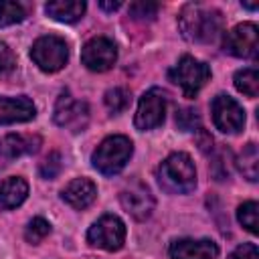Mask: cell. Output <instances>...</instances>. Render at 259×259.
Here are the masks:
<instances>
[{"label": "cell", "instance_id": "cell-11", "mask_svg": "<svg viewBox=\"0 0 259 259\" xmlns=\"http://www.w3.org/2000/svg\"><path fill=\"white\" fill-rule=\"evenodd\" d=\"M257 26L253 22H243L233 26L223 40V47L227 53H231L233 57L239 59H253L257 55L259 49V40H257Z\"/></svg>", "mask_w": 259, "mask_h": 259}, {"label": "cell", "instance_id": "cell-17", "mask_svg": "<svg viewBox=\"0 0 259 259\" xmlns=\"http://www.w3.org/2000/svg\"><path fill=\"white\" fill-rule=\"evenodd\" d=\"M28 196V184L20 176H10L0 182V208H16Z\"/></svg>", "mask_w": 259, "mask_h": 259}, {"label": "cell", "instance_id": "cell-31", "mask_svg": "<svg viewBox=\"0 0 259 259\" xmlns=\"http://www.w3.org/2000/svg\"><path fill=\"white\" fill-rule=\"evenodd\" d=\"M99 6L103 10H117L121 6V2H99Z\"/></svg>", "mask_w": 259, "mask_h": 259}, {"label": "cell", "instance_id": "cell-5", "mask_svg": "<svg viewBox=\"0 0 259 259\" xmlns=\"http://www.w3.org/2000/svg\"><path fill=\"white\" fill-rule=\"evenodd\" d=\"M30 59L34 61V65L40 71L55 73L65 67V63L69 59V47H67L65 38H61L57 34H45L34 40V45L30 49Z\"/></svg>", "mask_w": 259, "mask_h": 259}, {"label": "cell", "instance_id": "cell-18", "mask_svg": "<svg viewBox=\"0 0 259 259\" xmlns=\"http://www.w3.org/2000/svg\"><path fill=\"white\" fill-rule=\"evenodd\" d=\"M85 2L81 0H53L45 6L47 14L59 22H77L85 12Z\"/></svg>", "mask_w": 259, "mask_h": 259}, {"label": "cell", "instance_id": "cell-1", "mask_svg": "<svg viewBox=\"0 0 259 259\" xmlns=\"http://www.w3.org/2000/svg\"><path fill=\"white\" fill-rule=\"evenodd\" d=\"M182 36L194 42H208L223 30V14L202 4H186L178 16Z\"/></svg>", "mask_w": 259, "mask_h": 259}, {"label": "cell", "instance_id": "cell-21", "mask_svg": "<svg viewBox=\"0 0 259 259\" xmlns=\"http://www.w3.org/2000/svg\"><path fill=\"white\" fill-rule=\"evenodd\" d=\"M237 219L239 223L249 231L257 233L259 231V204L255 200H247L237 208Z\"/></svg>", "mask_w": 259, "mask_h": 259}, {"label": "cell", "instance_id": "cell-27", "mask_svg": "<svg viewBox=\"0 0 259 259\" xmlns=\"http://www.w3.org/2000/svg\"><path fill=\"white\" fill-rule=\"evenodd\" d=\"M40 176L42 178H55L59 172H61V154L59 152H51L42 162H40V168H38Z\"/></svg>", "mask_w": 259, "mask_h": 259}, {"label": "cell", "instance_id": "cell-19", "mask_svg": "<svg viewBox=\"0 0 259 259\" xmlns=\"http://www.w3.org/2000/svg\"><path fill=\"white\" fill-rule=\"evenodd\" d=\"M235 162H237V168L241 170V174L247 180L255 182L259 178V150H257V144L249 142L247 146H243V150H241V154L237 156Z\"/></svg>", "mask_w": 259, "mask_h": 259}, {"label": "cell", "instance_id": "cell-26", "mask_svg": "<svg viewBox=\"0 0 259 259\" xmlns=\"http://www.w3.org/2000/svg\"><path fill=\"white\" fill-rule=\"evenodd\" d=\"M200 123V115L196 109H180L176 113V125L182 132H194Z\"/></svg>", "mask_w": 259, "mask_h": 259}, {"label": "cell", "instance_id": "cell-29", "mask_svg": "<svg viewBox=\"0 0 259 259\" xmlns=\"http://www.w3.org/2000/svg\"><path fill=\"white\" fill-rule=\"evenodd\" d=\"M229 259H259L257 245H255V243H243V245H239V247L229 255Z\"/></svg>", "mask_w": 259, "mask_h": 259}, {"label": "cell", "instance_id": "cell-22", "mask_svg": "<svg viewBox=\"0 0 259 259\" xmlns=\"http://www.w3.org/2000/svg\"><path fill=\"white\" fill-rule=\"evenodd\" d=\"M26 16V10L18 2L0 0V26H10L16 22H22Z\"/></svg>", "mask_w": 259, "mask_h": 259}, {"label": "cell", "instance_id": "cell-13", "mask_svg": "<svg viewBox=\"0 0 259 259\" xmlns=\"http://www.w3.org/2000/svg\"><path fill=\"white\" fill-rule=\"evenodd\" d=\"M168 253L170 259H217L219 247L210 239H176Z\"/></svg>", "mask_w": 259, "mask_h": 259}, {"label": "cell", "instance_id": "cell-15", "mask_svg": "<svg viewBox=\"0 0 259 259\" xmlns=\"http://www.w3.org/2000/svg\"><path fill=\"white\" fill-rule=\"evenodd\" d=\"M61 198L69 206L83 210L97 198V186L89 178H75L61 190Z\"/></svg>", "mask_w": 259, "mask_h": 259}, {"label": "cell", "instance_id": "cell-30", "mask_svg": "<svg viewBox=\"0 0 259 259\" xmlns=\"http://www.w3.org/2000/svg\"><path fill=\"white\" fill-rule=\"evenodd\" d=\"M198 146H200L202 152L212 150V138H210V134H206L204 130H198Z\"/></svg>", "mask_w": 259, "mask_h": 259}, {"label": "cell", "instance_id": "cell-24", "mask_svg": "<svg viewBox=\"0 0 259 259\" xmlns=\"http://www.w3.org/2000/svg\"><path fill=\"white\" fill-rule=\"evenodd\" d=\"M103 99H105V105H107L109 111L119 113V111H123V109L127 107V103H130V91L123 89V87H113V89H109V91L105 93Z\"/></svg>", "mask_w": 259, "mask_h": 259}, {"label": "cell", "instance_id": "cell-3", "mask_svg": "<svg viewBox=\"0 0 259 259\" xmlns=\"http://www.w3.org/2000/svg\"><path fill=\"white\" fill-rule=\"evenodd\" d=\"M132 152H134V144H132L130 138L109 136L95 148V152L91 156V162L101 174L113 176V174H117L125 168V164L132 158Z\"/></svg>", "mask_w": 259, "mask_h": 259}, {"label": "cell", "instance_id": "cell-9", "mask_svg": "<svg viewBox=\"0 0 259 259\" xmlns=\"http://www.w3.org/2000/svg\"><path fill=\"white\" fill-rule=\"evenodd\" d=\"M81 61L89 71L103 73L115 65L117 49H115L113 40H109L107 36H93L91 40L85 42V47L81 51Z\"/></svg>", "mask_w": 259, "mask_h": 259}, {"label": "cell", "instance_id": "cell-7", "mask_svg": "<svg viewBox=\"0 0 259 259\" xmlns=\"http://www.w3.org/2000/svg\"><path fill=\"white\" fill-rule=\"evenodd\" d=\"M55 123L71 132H81L89 121V107L85 101L71 97L69 91H63L55 103Z\"/></svg>", "mask_w": 259, "mask_h": 259}, {"label": "cell", "instance_id": "cell-6", "mask_svg": "<svg viewBox=\"0 0 259 259\" xmlns=\"http://www.w3.org/2000/svg\"><path fill=\"white\" fill-rule=\"evenodd\" d=\"M87 241L93 247H99L105 251H117L123 247V241H125V225L115 214H103L89 227Z\"/></svg>", "mask_w": 259, "mask_h": 259}, {"label": "cell", "instance_id": "cell-10", "mask_svg": "<svg viewBox=\"0 0 259 259\" xmlns=\"http://www.w3.org/2000/svg\"><path fill=\"white\" fill-rule=\"evenodd\" d=\"M166 115V95L160 89H150L142 95L138 109H136V127L140 132L154 130L164 121Z\"/></svg>", "mask_w": 259, "mask_h": 259}, {"label": "cell", "instance_id": "cell-16", "mask_svg": "<svg viewBox=\"0 0 259 259\" xmlns=\"http://www.w3.org/2000/svg\"><path fill=\"white\" fill-rule=\"evenodd\" d=\"M40 146V138L32 134H8L0 140V156L6 160L24 156V154H34Z\"/></svg>", "mask_w": 259, "mask_h": 259}, {"label": "cell", "instance_id": "cell-23", "mask_svg": "<svg viewBox=\"0 0 259 259\" xmlns=\"http://www.w3.org/2000/svg\"><path fill=\"white\" fill-rule=\"evenodd\" d=\"M49 233H51V223L45 221L42 217H34V219L28 223L26 231H24V239H26L28 243L36 245V243H40Z\"/></svg>", "mask_w": 259, "mask_h": 259}, {"label": "cell", "instance_id": "cell-28", "mask_svg": "<svg viewBox=\"0 0 259 259\" xmlns=\"http://www.w3.org/2000/svg\"><path fill=\"white\" fill-rule=\"evenodd\" d=\"M14 53H12V49L6 45V42H2L0 40V77H4V75H8L12 69H14Z\"/></svg>", "mask_w": 259, "mask_h": 259}, {"label": "cell", "instance_id": "cell-14", "mask_svg": "<svg viewBox=\"0 0 259 259\" xmlns=\"http://www.w3.org/2000/svg\"><path fill=\"white\" fill-rule=\"evenodd\" d=\"M34 115L36 107L28 97H0V125L30 121Z\"/></svg>", "mask_w": 259, "mask_h": 259}, {"label": "cell", "instance_id": "cell-4", "mask_svg": "<svg viewBox=\"0 0 259 259\" xmlns=\"http://www.w3.org/2000/svg\"><path fill=\"white\" fill-rule=\"evenodd\" d=\"M168 77L172 83H176L184 97H194L202 87L204 83L210 79V69L208 65H204L202 61L190 57V55H184L170 71H168Z\"/></svg>", "mask_w": 259, "mask_h": 259}, {"label": "cell", "instance_id": "cell-2", "mask_svg": "<svg viewBox=\"0 0 259 259\" xmlns=\"http://www.w3.org/2000/svg\"><path fill=\"white\" fill-rule=\"evenodd\" d=\"M158 182L170 194H186L196 186V168L188 154L174 152L158 168Z\"/></svg>", "mask_w": 259, "mask_h": 259}, {"label": "cell", "instance_id": "cell-12", "mask_svg": "<svg viewBox=\"0 0 259 259\" xmlns=\"http://www.w3.org/2000/svg\"><path fill=\"white\" fill-rule=\"evenodd\" d=\"M119 200H121V206L138 221H146L154 210V196H152L150 188L138 180L127 184L121 190Z\"/></svg>", "mask_w": 259, "mask_h": 259}, {"label": "cell", "instance_id": "cell-8", "mask_svg": "<svg viewBox=\"0 0 259 259\" xmlns=\"http://www.w3.org/2000/svg\"><path fill=\"white\" fill-rule=\"evenodd\" d=\"M212 111V121L217 130L223 134H239L245 125V111L243 107L229 95H217L210 105Z\"/></svg>", "mask_w": 259, "mask_h": 259}, {"label": "cell", "instance_id": "cell-25", "mask_svg": "<svg viewBox=\"0 0 259 259\" xmlns=\"http://www.w3.org/2000/svg\"><path fill=\"white\" fill-rule=\"evenodd\" d=\"M158 8L160 6L156 2H144V0H140V2H132L130 4V14L136 20H152L158 14Z\"/></svg>", "mask_w": 259, "mask_h": 259}, {"label": "cell", "instance_id": "cell-20", "mask_svg": "<svg viewBox=\"0 0 259 259\" xmlns=\"http://www.w3.org/2000/svg\"><path fill=\"white\" fill-rule=\"evenodd\" d=\"M235 87L247 97H257L259 95V73L257 69H241L235 73Z\"/></svg>", "mask_w": 259, "mask_h": 259}]
</instances>
